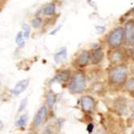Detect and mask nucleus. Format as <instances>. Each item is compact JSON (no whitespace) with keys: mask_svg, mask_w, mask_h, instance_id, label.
I'll return each instance as SVG.
<instances>
[{"mask_svg":"<svg viewBox=\"0 0 134 134\" xmlns=\"http://www.w3.org/2000/svg\"><path fill=\"white\" fill-rule=\"evenodd\" d=\"M128 75V68L125 65H120L113 68L108 74L111 83L114 84H122L125 82Z\"/></svg>","mask_w":134,"mask_h":134,"instance_id":"f257e3e1","label":"nucleus"},{"mask_svg":"<svg viewBox=\"0 0 134 134\" xmlns=\"http://www.w3.org/2000/svg\"><path fill=\"white\" fill-rule=\"evenodd\" d=\"M86 88V80L85 76L80 71H77L73 76L70 83L68 84V89L71 93H81Z\"/></svg>","mask_w":134,"mask_h":134,"instance_id":"f03ea898","label":"nucleus"},{"mask_svg":"<svg viewBox=\"0 0 134 134\" xmlns=\"http://www.w3.org/2000/svg\"><path fill=\"white\" fill-rule=\"evenodd\" d=\"M125 36V30L122 27H116L109 34L107 42L108 45L113 48L119 47L122 43L123 39Z\"/></svg>","mask_w":134,"mask_h":134,"instance_id":"7ed1b4c3","label":"nucleus"},{"mask_svg":"<svg viewBox=\"0 0 134 134\" xmlns=\"http://www.w3.org/2000/svg\"><path fill=\"white\" fill-rule=\"evenodd\" d=\"M81 106L84 112H90L95 106V102L92 97L88 96H83L81 99Z\"/></svg>","mask_w":134,"mask_h":134,"instance_id":"20e7f679","label":"nucleus"},{"mask_svg":"<svg viewBox=\"0 0 134 134\" xmlns=\"http://www.w3.org/2000/svg\"><path fill=\"white\" fill-rule=\"evenodd\" d=\"M125 36L129 41H133L134 40V21L129 20L125 26Z\"/></svg>","mask_w":134,"mask_h":134,"instance_id":"39448f33","label":"nucleus"},{"mask_svg":"<svg viewBox=\"0 0 134 134\" xmlns=\"http://www.w3.org/2000/svg\"><path fill=\"white\" fill-rule=\"evenodd\" d=\"M29 83H30L29 80H27V79L23 80L18 82L15 84V86L13 88V90H12V93H13L14 95H15V96H18V95L21 94L23 92L25 91L26 88L28 87Z\"/></svg>","mask_w":134,"mask_h":134,"instance_id":"423d86ee","label":"nucleus"},{"mask_svg":"<svg viewBox=\"0 0 134 134\" xmlns=\"http://www.w3.org/2000/svg\"><path fill=\"white\" fill-rule=\"evenodd\" d=\"M47 110L45 106H43L39 109V111L36 113L35 116V120H34V125L35 127H38L40 125V124L43 122L47 116Z\"/></svg>","mask_w":134,"mask_h":134,"instance_id":"0eeeda50","label":"nucleus"},{"mask_svg":"<svg viewBox=\"0 0 134 134\" xmlns=\"http://www.w3.org/2000/svg\"><path fill=\"white\" fill-rule=\"evenodd\" d=\"M89 59H90L89 53L87 51H83L76 59V64L79 67L83 68L88 64Z\"/></svg>","mask_w":134,"mask_h":134,"instance_id":"6e6552de","label":"nucleus"},{"mask_svg":"<svg viewBox=\"0 0 134 134\" xmlns=\"http://www.w3.org/2000/svg\"><path fill=\"white\" fill-rule=\"evenodd\" d=\"M104 57V53L100 49H96L92 51V54L90 55V60H91V63L92 64H99L102 59Z\"/></svg>","mask_w":134,"mask_h":134,"instance_id":"1a4fd4ad","label":"nucleus"},{"mask_svg":"<svg viewBox=\"0 0 134 134\" xmlns=\"http://www.w3.org/2000/svg\"><path fill=\"white\" fill-rule=\"evenodd\" d=\"M124 59V55L120 51H114L110 55H109V60L113 64H117L121 62Z\"/></svg>","mask_w":134,"mask_h":134,"instance_id":"9d476101","label":"nucleus"},{"mask_svg":"<svg viewBox=\"0 0 134 134\" xmlns=\"http://www.w3.org/2000/svg\"><path fill=\"white\" fill-rule=\"evenodd\" d=\"M70 76V71L69 70H64L61 71L59 73L56 75V76L54 78L53 81L55 82H62V81H67L69 79Z\"/></svg>","mask_w":134,"mask_h":134,"instance_id":"9b49d317","label":"nucleus"},{"mask_svg":"<svg viewBox=\"0 0 134 134\" xmlns=\"http://www.w3.org/2000/svg\"><path fill=\"white\" fill-rule=\"evenodd\" d=\"M67 59V50L63 49L58 53H56L54 56V60L56 64H60L64 62Z\"/></svg>","mask_w":134,"mask_h":134,"instance_id":"f8f14e48","label":"nucleus"},{"mask_svg":"<svg viewBox=\"0 0 134 134\" xmlns=\"http://www.w3.org/2000/svg\"><path fill=\"white\" fill-rule=\"evenodd\" d=\"M55 5L54 3H51L47 5L44 9H43V14L45 15H52L55 13Z\"/></svg>","mask_w":134,"mask_h":134,"instance_id":"ddd939ff","label":"nucleus"},{"mask_svg":"<svg viewBox=\"0 0 134 134\" xmlns=\"http://www.w3.org/2000/svg\"><path fill=\"white\" fill-rule=\"evenodd\" d=\"M27 116L26 114L22 115L18 120L15 122V126L17 127H23L27 124Z\"/></svg>","mask_w":134,"mask_h":134,"instance_id":"4468645a","label":"nucleus"},{"mask_svg":"<svg viewBox=\"0 0 134 134\" xmlns=\"http://www.w3.org/2000/svg\"><path fill=\"white\" fill-rule=\"evenodd\" d=\"M55 101V96L52 92H50L47 95V105L50 108H52Z\"/></svg>","mask_w":134,"mask_h":134,"instance_id":"2eb2a0df","label":"nucleus"},{"mask_svg":"<svg viewBox=\"0 0 134 134\" xmlns=\"http://www.w3.org/2000/svg\"><path fill=\"white\" fill-rule=\"evenodd\" d=\"M23 28L24 30V33H23V36L25 38H28L29 37V34H30V31H31V27L29 25L27 24H25L24 23L23 25Z\"/></svg>","mask_w":134,"mask_h":134,"instance_id":"dca6fc26","label":"nucleus"},{"mask_svg":"<svg viewBox=\"0 0 134 134\" xmlns=\"http://www.w3.org/2000/svg\"><path fill=\"white\" fill-rule=\"evenodd\" d=\"M41 23H42V19L40 17H37L32 20V26L34 28H38L41 25Z\"/></svg>","mask_w":134,"mask_h":134,"instance_id":"f3484780","label":"nucleus"},{"mask_svg":"<svg viewBox=\"0 0 134 134\" xmlns=\"http://www.w3.org/2000/svg\"><path fill=\"white\" fill-rule=\"evenodd\" d=\"M127 88L129 90H130L131 92L134 91V78L129 80V81L127 83Z\"/></svg>","mask_w":134,"mask_h":134,"instance_id":"a211bd4d","label":"nucleus"},{"mask_svg":"<svg viewBox=\"0 0 134 134\" xmlns=\"http://www.w3.org/2000/svg\"><path fill=\"white\" fill-rule=\"evenodd\" d=\"M27 98H24L22 101H21V103H20V105H19V110H18V112L19 113H21L24 108H25V107H26V105H27Z\"/></svg>","mask_w":134,"mask_h":134,"instance_id":"6ab92c4d","label":"nucleus"},{"mask_svg":"<svg viewBox=\"0 0 134 134\" xmlns=\"http://www.w3.org/2000/svg\"><path fill=\"white\" fill-rule=\"evenodd\" d=\"M23 40V33L21 31H19L18 34L16 35V38H15V43L19 44L21 41Z\"/></svg>","mask_w":134,"mask_h":134,"instance_id":"aec40b11","label":"nucleus"},{"mask_svg":"<svg viewBox=\"0 0 134 134\" xmlns=\"http://www.w3.org/2000/svg\"><path fill=\"white\" fill-rule=\"evenodd\" d=\"M96 30L97 31H98V32H100V33H102V32H104V31L105 28H104V27L96 26Z\"/></svg>","mask_w":134,"mask_h":134,"instance_id":"412c9836","label":"nucleus"},{"mask_svg":"<svg viewBox=\"0 0 134 134\" xmlns=\"http://www.w3.org/2000/svg\"><path fill=\"white\" fill-rule=\"evenodd\" d=\"M93 129H94V125H93V124H89V125L87 126V131H88L89 133H91V132L93 131Z\"/></svg>","mask_w":134,"mask_h":134,"instance_id":"4be33fe9","label":"nucleus"},{"mask_svg":"<svg viewBox=\"0 0 134 134\" xmlns=\"http://www.w3.org/2000/svg\"><path fill=\"white\" fill-rule=\"evenodd\" d=\"M60 27H61V26H59V27H57L55 30H54L53 31H52V32H51V35H53L54 34H55V33H56V32H57V31L59 30V28H60Z\"/></svg>","mask_w":134,"mask_h":134,"instance_id":"5701e85b","label":"nucleus"},{"mask_svg":"<svg viewBox=\"0 0 134 134\" xmlns=\"http://www.w3.org/2000/svg\"><path fill=\"white\" fill-rule=\"evenodd\" d=\"M130 55H131V57H132V60L134 61V48H133V49H132V50H131V53H130Z\"/></svg>","mask_w":134,"mask_h":134,"instance_id":"b1692460","label":"nucleus"},{"mask_svg":"<svg viewBox=\"0 0 134 134\" xmlns=\"http://www.w3.org/2000/svg\"><path fill=\"white\" fill-rule=\"evenodd\" d=\"M132 119L134 120V113H133L132 114Z\"/></svg>","mask_w":134,"mask_h":134,"instance_id":"393cba45","label":"nucleus"},{"mask_svg":"<svg viewBox=\"0 0 134 134\" xmlns=\"http://www.w3.org/2000/svg\"><path fill=\"white\" fill-rule=\"evenodd\" d=\"M132 133H134V130H133V132H132Z\"/></svg>","mask_w":134,"mask_h":134,"instance_id":"a878e982","label":"nucleus"},{"mask_svg":"<svg viewBox=\"0 0 134 134\" xmlns=\"http://www.w3.org/2000/svg\"><path fill=\"white\" fill-rule=\"evenodd\" d=\"M133 43H134V40H133Z\"/></svg>","mask_w":134,"mask_h":134,"instance_id":"bb28decb","label":"nucleus"}]
</instances>
